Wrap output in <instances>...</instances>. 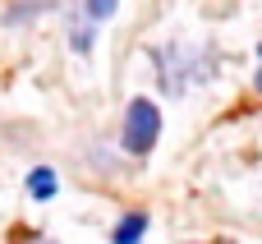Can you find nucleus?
I'll list each match as a JSON object with an SVG mask.
<instances>
[{
    "label": "nucleus",
    "instance_id": "nucleus-1",
    "mask_svg": "<svg viewBox=\"0 0 262 244\" xmlns=\"http://www.w3.org/2000/svg\"><path fill=\"white\" fill-rule=\"evenodd\" d=\"M157 134H161V111L147 97H134L129 111H124V148L134 157H147L157 148Z\"/></svg>",
    "mask_w": 262,
    "mask_h": 244
},
{
    "label": "nucleus",
    "instance_id": "nucleus-2",
    "mask_svg": "<svg viewBox=\"0 0 262 244\" xmlns=\"http://www.w3.org/2000/svg\"><path fill=\"white\" fill-rule=\"evenodd\" d=\"M143 231H147V217H143V212H129V217H120V226L111 231V244H138Z\"/></svg>",
    "mask_w": 262,
    "mask_h": 244
},
{
    "label": "nucleus",
    "instance_id": "nucleus-3",
    "mask_svg": "<svg viewBox=\"0 0 262 244\" xmlns=\"http://www.w3.org/2000/svg\"><path fill=\"white\" fill-rule=\"evenodd\" d=\"M28 194H32L37 203L55 198V171H51V166H37V171L28 175Z\"/></svg>",
    "mask_w": 262,
    "mask_h": 244
},
{
    "label": "nucleus",
    "instance_id": "nucleus-4",
    "mask_svg": "<svg viewBox=\"0 0 262 244\" xmlns=\"http://www.w3.org/2000/svg\"><path fill=\"white\" fill-rule=\"evenodd\" d=\"M115 5H120V0H88L83 9H88V18H92V23H106V18L115 14Z\"/></svg>",
    "mask_w": 262,
    "mask_h": 244
},
{
    "label": "nucleus",
    "instance_id": "nucleus-5",
    "mask_svg": "<svg viewBox=\"0 0 262 244\" xmlns=\"http://www.w3.org/2000/svg\"><path fill=\"white\" fill-rule=\"evenodd\" d=\"M32 5H51V0H23V5H14V9H9V23H23L28 14H37Z\"/></svg>",
    "mask_w": 262,
    "mask_h": 244
},
{
    "label": "nucleus",
    "instance_id": "nucleus-6",
    "mask_svg": "<svg viewBox=\"0 0 262 244\" xmlns=\"http://www.w3.org/2000/svg\"><path fill=\"white\" fill-rule=\"evenodd\" d=\"M28 244H55V240H28Z\"/></svg>",
    "mask_w": 262,
    "mask_h": 244
},
{
    "label": "nucleus",
    "instance_id": "nucleus-7",
    "mask_svg": "<svg viewBox=\"0 0 262 244\" xmlns=\"http://www.w3.org/2000/svg\"><path fill=\"white\" fill-rule=\"evenodd\" d=\"M258 92H262V69H258Z\"/></svg>",
    "mask_w": 262,
    "mask_h": 244
}]
</instances>
